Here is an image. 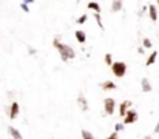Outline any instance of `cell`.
Here are the masks:
<instances>
[{
	"label": "cell",
	"instance_id": "obj_6",
	"mask_svg": "<svg viewBox=\"0 0 159 139\" xmlns=\"http://www.w3.org/2000/svg\"><path fill=\"white\" fill-rule=\"evenodd\" d=\"M77 105H79V108H80L82 111H88V100H87V97L84 96V93H79V94H77Z\"/></svg>",
	"mask_w": 159,
	"mask_h": 139
},
{
	"label": "cell",
	"instance_id": "obj_11",
	"mask_svg": "<svg viewBox=\"0 0 159 139\" xmlns=\"http://www.w3.org/2000/svg\"><path fill=\"white\" fill-rule=\"evenodd\" d=\"M8 133L11 134V137H13V139H23V137H22V134H20V131H19L16 127H13V125H10V127H8Z\"/></svg>",
	"mask_w": 159,
	"mask_h": 139
},
{
	"label": "cell",
	"instance_id": "obj_23",
	"mask_svg": "<svg viewBox=\"0 0 159 139\" xmlns=\"http://www.w3.org/2000/svg\"><path fill=\"white\" fill-rule=\"evenodd\" d=\"M20 8H22L25 13H30V6H28L26 3H23V2H22V3H20Z\"/></svg>",
	"mask_w": 159,
	"mask_h": 139
},
{
	"label": "cell",
	"instance_id": "obj_27",
	"mask_svg": "<svg viewBox=\"0 0 159 139\" xmlns=\"http://www.w3.org/2000/svg\"><path fill=\"white\" fill-rule=\"evenodd\" d=\"M137 53H139V54H144V48L139 47V48H137Z\"/></svg>",
	"mask_w": 159,
	"mask_h": 139
},
{
	"label": "cell",
	"instance_id": "obj_18",
	"mask_svg": "<svg viewBox=\"0 0 159 139\" xmlns=\"http://www.w3.org/2000/svg\"><path fill=\"white\" fill-rule=\"evenodd\" d=\"M87 20H88V16H87V14H82V16L76 20V23H77V25H82V23H85Z\"/></svg>",
	"mask_w": 159,
	"mask_h": 139
},
{
	"label": "cell",
	"instance_id": "obj_4",
	"mask_svg": "<svg viewBox=\"0 0 159 139\" xmlns=\"http://www.w3.org/2000/svg\"><path fill=\"white\" fill-rule=\"evenodd\" d=\"M137 119H139V114H137V111L130 108V110L125 113V116H124V124H125V125H131V124H134Z\"/></svg>",
	"mask_w": 159,
	"mask_h": 139
},
{
	"label": "cell",
	"instance_id": "obj_29",
	"mask_svg": "<svg viewBox=\"0 0 159 139\" xmlns=\"http://www.w3.org/2000/svg\"><path fill=\"white\" fill-rule=\"evenodd\" d=\"M157 5H159V0H157Z\"/></svg>",
	"mask_w": 159,
	"mask_h": 139
},
{
	"label": "cell",
	"instance_id": "obj_12",
	"mask_svg": "<svg viewBox=\"0 0 159 139\" xmlns=\"http://www.w3.org/2000/svg\"><path fill=\"white\" fill-rule=\"evenodd\" d=\"M141 88H142L144 93H150V91H151V84H150V80H148L147 77H144V79L141 80Z\"/></svg>",
	"mask_w": 159,
	"mask_h": 139
},
{
	"label": "cell",
	"instance_id": "obj_17",
	"mask_svg": "<svg viewBox=\"0 0 159 139\" xmlns=\"http://www.w3.org/2000/svg\"><path fill=\"white\" fill-rule=\"evenodd\" d=\"M104 60H105V63H107L108 67H111V63H113V56H111L110 53H107L105 57H104Z\"/></svg>",
	"mask_w": 159,
	"mask_h": 139
},
{
	"label": "cell",
	"instance_id": "obj_19",
	"mask_svg": "<svg viewBox=\"0 0 159 139\" xmlns=\"http://www.w3.org/2000/svg\"><path fill=\"white\" fill-rule=\"evenodd\" d=\"M94 19H96V22H97L99 28H100V30H104V23H102V20H100V14H99V13H94Z\"/></svg>",
	"mask_w": 159,
	"mask_h": 139
},
{
	"label": "cell",
	"instance_id": "obj_9",
	"mask_svg": "<svg viewBox=\"0 0 159 139\" xmlns=\"http://www.w3.org/2000/svg\"><path fill=\"white\" fill-rule=\"evenodd\" d=\"M100 88H102L104 91H108V90H116V88H117V85H116L113 80H105V82H102V84H100Z\"/></svg>",
	"mask_w": 159,
	"mask_h": 139
},
{
	"label": "cell",
	"instance_id": "obj_24",
	"mask_svg": "<svg viewBox=\"0 0 159 139\" xmlns=\"http://www.w3.org/2000/svg\"><path fill=\"white\" fill-rule=\"evenodd\" d=\"M28 53H30L31 56H34V54L37 53V50H36V48H33V47H28Z\"/></svg>",
	"mask_w": 159,
	"mask_h": 139
},
{
	"label": "cell",
	"instance_id": "obj_1",
	"mask_svg": "<svg viewBox=\"0 0 159 139\" xmlns=\"http://www.w3.org/2000/svg\"><path fill=\"white\" fill-rule=\"evenodd\" d=\"M53 47L59 51L60 59H62L63 62H68V60H71V59H74V57H76L74 50H73L70 45L62 43V42H60V37H54V40H53Z\"/></svg>",
	"mask_w": 159,
	"mask_h": 139
},
{
	"label": "cell",
	"instance_id": "obj_7",
	"mask_svg": "<svg viewBox=\"0 0 159 139\" xmlns=\"http://www.w3.org/2000/svg\"><path fill=\"white\" fill-rule=\"evenodd\" d=\"M130 107H131V100H124L120 105H119V116H125V113L130 110Z\"/></svg>",
	"mask_w": 159,
	"mask_h": 139
},
{
	"label": "cell",
	"instance_id": "obj_10",
	"mask_svg": "<svg viewBox=\"0 0 159 139\" xmlns=\"http://www.w3.org/2000/svg\"><path fill=\"white\" fill-rule=\"evenodd\" d=\"M74 37H76V40H77L79 43H85V42H87V34H85L82 30H76Z\"/></svg>",
	"mask_w": 159,
	"mask_h": 139
},
{
	"label": "cell",
	"instance_id": "obj_8",
	"mask_svg": "<svg viewBox=\"0 0 159 139\" xmlns=\"http://www.w3.org/2000/svg\"><path fill=\"white\" fill-rule=\"evenodd\" d=\"M148 14H150V19H151V22H157V10H156V6L154 5H148Z\"/></svg>",
	"mask_w": 159,
	"mask_h": 139
},
{
	"label": "cell",
	"instance_id": "obj_13",
	"mask_svg": "<svg viewBox=\"0 0 159 139\" xmlns=\"http://www.w3.org/2000/svg\"><path fill=\"white\" fill-rule=\"evenodd\" d=\"M156 59H157V51H151L150 56H148L147 60H145V65H147V67H151V65L156 62Z\"/></svg>",
	"mask_w": 159,
	"mask_h": 139
},
{
	"label": "cell",
	"instance_id": "obj_26",
	"mask_svg": "<svg viewBox=\"0 0 159 139\" xmlns=\"http://www.w3.org/2000/svg\"><path fill=\"white\" fill-rule=\"evenodd\" d=\"M36 0H23V3H26V5H30V3H34Z\"/></svg>",
	"mask_w": 159,
	"mask_h": 139
},
{
	"label": "cell",
	"instance_id": "obj_3",
	"mask_svg": "<svg viewBox=\"0 0 159 139\" xmlns=\"http://www.w3.org/2000/svg\"><path fill=\"white\" fill-rule=\"evenodd\" d=\"M114 110H116V100H114L113 97L104 99V111H105V114L111 116V114L114 113Z\"/></svg>",
	"mask_w": 159,
	"mask_h": 139
},
{
	"label": "cell",
	"instance_id": "obj_21",
	"mask_svg": "<svg viewBox=\"0 0 159 139\" xmlns=\"http://www.w3.org/2000/svg\"><path fill=\"white\" fill-rule=\"evenodd\" d=\"M124 130V124H116L114 125V131L117 133V131H122Z\"/></svg>",
	"mask_w": 159,
	"mask_h": 139
},
{
	"label": "cell",
	"instance_id": "obj_5",
	"mask_svg": "<svg viewBox=\"0 0 159 139\" xmlns=\"http://www.w3.org/2000/svg\"><path fill=\"white\" fill-rule=\"evenodd\" d=\"M19 111H20V107H19V104L14 100V102H11V105H10V110H8V114H10V119H16L17 116H19Z\"/></svg>",
	"mask_w": 159,
	"mask_h": 139
},
{
	"label": "cell",
	"instance_id": "obj_16",
	"mask_svg": "<svg viewBox=\"0 0 159 139\" xmlns=\"http://www.w3.org/2000/svg\"><path fill=\"white\" fill-rule=\"evenodd\" d=\"M82 139H96V137H94V134H93L91 131L82 130Z\"/></svg>",
	"mask_w": 159,
	"mask_h": 139
},
{
	"label": "cell",
	"instance_id": "obj_2",
	"mask_svg": "<svg viewBox=\"0 0 159 139\" xmlns=\"http://www.w3.org/2000/svg\"><path fill=\"white\" fill-rule=\"evenodd\" d=\"M111 71H113V74H114V77H117V79H120V77H124L125 74H127V63L125 62H113L111 63Z\"/></svg>",
	"mask_w": 159,
	"mask_h": 139
},
{
	"label": "cell",
	"instance_id": "obj_20",
	"mask_svg": "<svg viewBox=\"0 0 159 139\" xmlns=\"http://www.w3.org/2000/svg\"><path fill=\"white\" fill-rule=\"evenodd\" d=\"M142 45H144V48H151V47H153L151 40H150V39H147V37L142 40Z\"/></svg>",
	"mask_w": 159,
	"mask_h": 139
},
{
	"label": "cell",
	"instance_id": "obj_14",
	"mask_svg": "<svg viewBox=\"0 0 159 139\" xmlns=\"http://www.w3.org/2000/svg\"><path fill=\"white\" fill-rule=\"evenodd\" d=\"M122 0H113V3H111V13H119L122 10Z\"/></svg>",
	"mask_w": 159,
	"mask_h": 139
},
{
	"label": "cell",
	"instance_id": "obj_25",
	"mask_svg": "<svg viewBox=\"0 0 159 139\" xmlns=\"http://www.w3.org/2000/svg\"><path fill=\"white\" fill-rule=\"evenodd\" d=\"M153 133H154V134H157V133H159V121H157V124H156V127H154Z\"/></svg>",
	"mask_w": 159,
	"mask_h": 139
},
{
	"label": "cell",
	"instance_id": "obj_22",
	"mask_svg": "<svg viewBox=\"0 0 159 139\" xmlns=\"http://www.w3.org/2000/svg\"><path fill=\"white\" fill-rule=\"evenodd\" d=\"M105 139H119V134H117V133L114 131V133H111V134H108V136H107Z\"/></svg>",
	"mask_w": 159,
	"mask_h": 139
},
{
	"label": "cell",
	"instance_id": "obj_15",
	"mask_svg": "<svg viewBox=\"0 0 159 139\" xmlns=\"http://www.w3.org/2000/svg\"><path fill=\"white\" fill-rule=\"evenodd\" d=\"M87 6H88L90 10H93L94 13H99V14H100V5H99L97 2H90Z\"/></svg>",
	"mask_w": 159,
	"mask_h": 139
},
{
	"label": "cell",
	"instance_id": "obj_28",
	"mask_svg": "<svg viewBox=\"0 0 159 139\" xmlns=\"http://www.w3.org/2000/svg\"><path fill=\"white\" fill-rule=\"evenodd\" d=\"M144 139H153V137H151V136H145Z\"/></svg>",
	"mask_w": 159,
	"mask_h": 139
}]
</instances>
